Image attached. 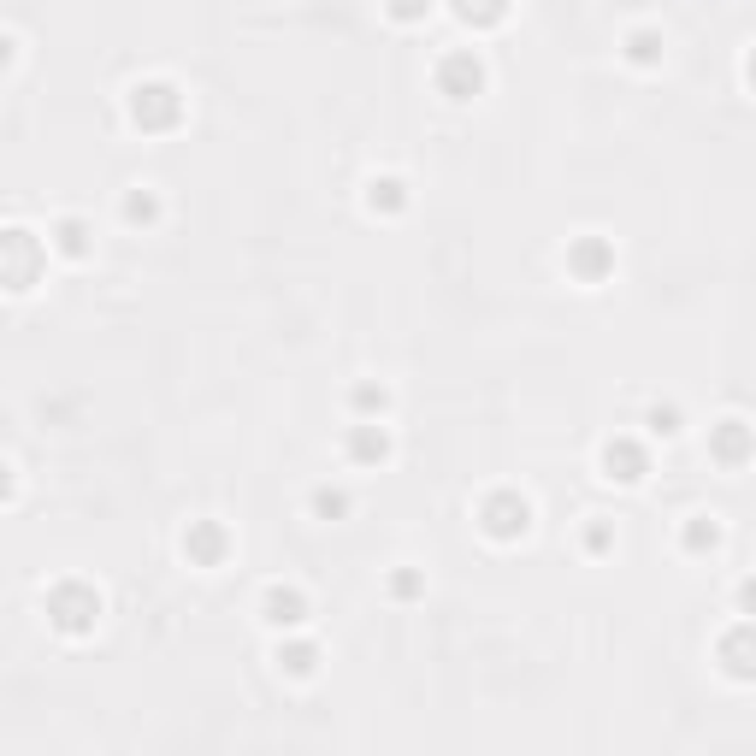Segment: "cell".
<instances>
[{
    "instance_id": "6da1fadb",
    "label": "cell",
    "mask_w": 756,
    "mask_h": 756,
    "mask_svg": "<svg viewBox=\"0 0 756 756\" xmlns=\"http://www.w3.org/2000/svg\"><path fill=\"white\" fill-rule=\"evenodd\" d=\"M42 243L30 237V231H0V284L6 290H30L36 284V272H42Z\"/></svg>"
},
{
    "instance_id": "7a4b0ae2",
    "label": "cell",
    "mask_w": 756,
    "mask_h": 756,
    "mask_svg": "<svg viewBox=\"0 0 756 756\" xmlns=\"http://www.w3.org/2000/svg\"><path fill=\"white\" fill-rule=\"evenodd\" d=\"M48 621L60 632H89L101 621V597H95L89 585H60V591L48 597Z\"/></svg>"
},
{
    "instance_id": "3957f363",
    "label": "cell",
    "mask_w": 756,
    "mask_h": 756,
    "mask_svg": "<svg viewBox=\"0 0 756 756\" xmlns=\"http://www.w3.org/2000/svg\"><path fill=\"white\" fill-rule=\"evenodd\" d=\"M178 113H184V101H178L172 83H136V89H130V119H136V125H148V130L178 125Z\"/></svg>"
},
{
    "instance_id": "277c9868",
    "label": "cell",
    "mask_w": 756,
    "mask_h": 756,
    "mask_svg": "<svg viewBox=\"0 0 756 756\" xmlns=\"http://www.w3.org/2000/svg\"><path fill=\"white\" fill-rule=\"evenodd\" d=\"M260 615H266V627L296 632L302 621H308V597H302L296 585H272V591L260 597Z\"/></svg>"
},
{
    "instance_id": "5b68a950",
    "label": "cell",
    "mask_w": 756,
    "mask_h": 756,
    "mask_svg": "<svg viewBox=\"0 0 756 756\" xmlns=\"http://www.w3.org/2000/svg\"><path fill=\"white\" fill-rule=\"evenodd\" d=\"M443 95H455V101H473L479 89H485V65H479V54H449L438 71Z\"/></svg>"
},
{
    "instance_id": "8992f818",
    "label": "cell",
    "mask_w": 756,
    "mask_h": 756,
    "mask_svg": "<svg viewBox=\"0 0 756 756\" xmlns=\"http://www.w3.org/2000/svg\"><path fill=\"white\" fill-rule=\"evenodd\" d=\"M526 526H532V508H526V497H491V503H485V532H491V538H520V532H526Z\"/></svg>"
},
{
    "instance_id": "52a82bcc",
    "label": "cell",
    "mask_w": 756,
    "mask_h": 756,
    "mask_svg": "<svg viewBox=\"0 0 756 756\" xmlns=\"http://www.w3.org/2000/svg\"><path fill=\"white\" fill-rule=\"evenodd\" d=\"M603 467H609V479H621V485H638L644 479V449L632 438H615L603 449Z\"/></svg>"
},
{
    "instance_id": "ba28073f",
    "label": "cell",
    "mask_w": 756,
    "mask_h": 756,
    "mask_svg": "<svg viewBox=\"0 0 756 756\" xmlns=\"http://www.w3.org/2000/svg\"><path fill=\"white\" fill-rule=\"evenodd\" d=\"M567 266H573V272H579L585 284H597V278H603V272L615 266V254L603 249V243H579V249L567 254Z\"/></svg>"
},
{
    "instance_id": "9c48e42d",
    "label": "cell",
    "mask_w": 756,
    "mask_h": 756,
    "mask_svg": "<svg viewBox=\"0 0 756 756\" xmlns=\"http://www.w3.org/2000/svg\"><path fill=\"white\" fill-rule=\"evenodd\" d=\"M184 556H195V562H219V556H225V532L201 520L195 532H184Z\"/></svg>"
},
{
    "instance_id": "30bf717a",
    "label": "cell",
    "mask_w": 756,
    "mask_h": 756,
    "mask_svg": "<svg viewBox=\"0 0 756 756\" xmlns=\"http://www.w3.org/2000/svg\"><path fill=\"white\" fill-rule=\"evenodd\" d=\"M349 455H355V461H384V455H390V438H384V426H355V438H349Z\"/></svg>"
},
{
    "instance_id": "8fae6325",
    "label": "cell",
    "mask_w": 756,
    "mask_h": 756,
    "mask_svg": "<svg viewBox=\"0 0 756 756\" xmlns=\"http://www.w3.org/2000/svg\"><path fill=\"white\" fill-rule=\"evenodd\" d=\"M314 662H319V650H314V644H278V668H284V674L308 680V674H314Z\"/></svg>"
},
{
    "instance_id": "7c38bea8",
    "label": "cell",
    "mask_w": 756,
    "mask_h": 756,
    "mask_svg": "<svg viewBox=\"0 0 756 756\" xmlns=\"http://www.w3.org/2000/svg\"><path fill=\"white\" fill-rule=\"evenodd\" d=\"M745 638H751V627L739 621V627H733V638L721 644V656H727V674H733V680H751V662H745Z\"/></svg>"
},
{
    "instance_id": "4fadbf2b",
    "label": "cell",
    "mask_w": 756,
    "mask_h": 756,
    "mask_svg": "<svg viewBox=\"0 0 756 756\" xmlns=\"http://www.w3.org/2000/svg\"><path fill=\"white\" fill-rule=\"evenodd\" d=\"M627 60H632V65H656V60H662V36H656V30H638V36H627Z\"/></svg>"
},
{
    "instance_id": "5bb4252c",
    "label": "cell",
    "mask_w": 756,
    "mask_h": 756,
    "mask_svg": "<svg viewBox=\"0 0 756 756\" xmlns=\"http://www.w3.org/2000/svg\"><path fill=\"white\" fill-rule=\"evenodd\" d=\"M455 12H461L467 24H497L508 12V0H455Z\"/></svg>"
},
{
    "instance_id": "9a60e30c",
    "label": "cell",
    "mask_w": 756,
    "mask_h": 756,
    "mask_svg": "<svg viewBox=\"0 0 756 756\" xmlns=\"http://www.w3.org/2000/svg\"><path fill=\"white\" fill-rule=\"evenodd\" d=\"M715 449H721V461L739 467V461H745V420H721V443H715Z\"/></svg>"
},
{
    "instance_id": "2e32d148",
    "label": "cell",
    "mask_w": 756,
    "mask_h": 756,
    "mask_svg": "<svg viewBox=\"0 0 756 756\" xmlns=\"http://www.w3.org/2000/svg\"><path fill=\"white\" fill-rule=\"evenodd\" d=\"M54 249L60 254H89V231H83L77 219H65L60 231H54Z\"/></svg>"
},
{
    "instance_id": "e0dca14e",
    "label": "cell",
    "mask_w": 756,
    "mask_h": 756,
    "mask_svg": "<svg viewBox=\"0 0 756 756\" xmlns=\"http://www.w3.org/2000/svg\"><path fill=\"white\" fill-rule=\"evenodd\" d=\"M367 201H373V213L378 207H402V184H396V178H373V184H367Z\"/></svg>"
},
{
    "instance_id": "ac0fdd59",
    "label": "cell",
    "mask_w": 756,
    "mask_h": 756,
    "mask_svg": "<svg viewBox=\"0 0 756 756\" xmlns=\"http://www.w3.org/2000/svg\"><path fill=\"white\" fill-rule=\"evenodd\" d=\"M686 544H692V550H715V544H721V526H715L709 514H697V526L686 532Z\"/></svg>"
},
{
    "instance_id": "d6986e66",
    "label": "cell",
    "mask_w": 756,
    "mask_h": 756,
    "mask_svg": "<svg viewBox=\"0 0 756 756\" xmlns=\"http://www.w3.org/2000/svg\"><path fill=\"white\" fill-rule=\"evenodd\" d=\"M125 219H130V225H136V219H160V201H154L148 189H142V195H130V201H125Z\"/></svg>"
},
{
    "instance_id": "ffe728a7",
    "label": "cell",
    "mask_w": 756,
    "mask_h": 756,
    "mask_svg": "<svg viewBox=\"0 0 756 756\" xmlns=\"http://www.w3.org/2000/svg\"><path fill=\"white\" fill-rule=\"evenodd\" d=\"M650 432L656 438H674L680 432V408H650Z\"/></svg>"
},
{
    "instance_id": "44dd1931",
    "label": "cell",
    "mask_w": 756,
    "mask_h": 756,
    "mask_svg": "<svg viewBox=\"0 0 756 756\" xmlns=\"http://www.w3.org/2000/svg\"><path fill=\"white\" fill-rule=\"evenodd\" d=\"M384 6H390V18H402V24H414V18L432 12V0H384Z\"/></svg>"
},
{
    "instance_id": "7402d4cb",
    "label": "cell",
    "mask_w": 756,
    "mask_h": 756,
    "mask_svg": "<svg viewBox=\"0 0 756 756\" xmlns=\"http://www.w3.org/2000/svg\"><path fill=\"white\" fill-rule=\"evenodd\" d=\"M314 508H319V514H331V520H337V514L349 508V497H343V491H319V497H314Z\"/></svg>"
},
{
    "instance_id": "603a6c76",
    "label": "cell",
    "mask_w": 756,
    "mask_h": 756,
    "mask_svg": "<svg viewBox=\"0 0 756 756\" xmlns=\"http://www.w3.org/2000/svg\"><path fill=\"white\" fill-rule=\"evenodd\" d=\"M355 402H361V408H384V390H373V384H367V390H355Z\"/></svg>"
},
{
    "instance_id": "cb8c5ba5",
    "label": "cell",
    "mask_w": 756,
    "mask_h": 756,
    "mask_svg": "<svg viewBox=\"0 0 756 756\" xmlns=\"http://www.w3.org/2000/svg\"><path fill=\"white\" fill-rule=\"evenodd\" d=\"M6 497H12V467L0 461V503H6Z\"/></svg>"
},
{
    "instance_id": "d4e9b609",
    "label": "cell",
    "mask_w": 756,
    "mask_h": 756,
    "mask_svg": "<svg viewBox=\"0 0 756 756\" xmlns=\"http://www.w3.org/2000/svg\"><path fill=\"white\" fill-rule=\"evenodd\" d=\"M6 65H12V36L0 30V71H6Z\"/></svg>"
}]
</instances>
